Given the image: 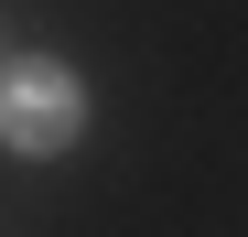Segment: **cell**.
Listing matches in <instances>:
<instances>
[{
  "label": "cell",
  "instance_id": "1",
  "mask_svg": "<svg viewBox=\"0 0 248 237\" xmlns=\"http://www.w3.org/2000/svg\"><path fill=\"white\" fill-rule=\"evenodd\" d=\"M76 130H87V87H76V65H54V54L0 65V151L54 162V151H76Z\"/></svg>",
  "mask_w": 248,
  "mask_h": 237
}]
</instances>
